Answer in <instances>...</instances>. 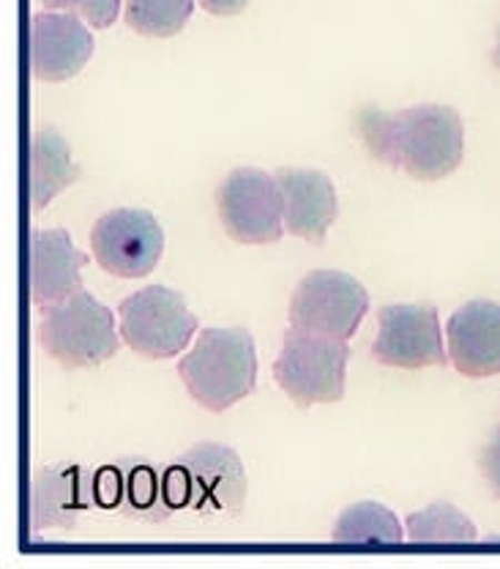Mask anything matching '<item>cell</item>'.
I'll return each mask as SVG.
<instances>
[{
	"instance_id": "1",
	"label": "cell",
	"mask_w": 500,
	"mask_h": 569,
	"mask_svg": "<svg viewBox=\"0 0 500 569\" xmlns=\"http://www.w3.org/2000/svg\"><path fill=\"white\" fill-rule=\"evenodd\" d=\"M356 134L378 162L404 170L416 181L451 176L466 153L460 112L446 104H416L400 112L361 107Z\"/></svg>"
},
{
	"instance_id": "2",
	"label": "cell",
	"mask_w": 500,
	"mask_h": 569,
	"mask_svg": "<svg viewBox=\"0 0 500 569\" xmlns=\"http://www.w3.org/2000/svg\"><path fill=\"white\" fill-rule=\"evenodd\" d=\"M178 378L198 406L224 413L258 387L254 337L241 326L202 329L192 351L178 361Z\"/></svg>"
},
{
	"instance_id": "3",
	"label": "cell",
	"mask_w": 500,
	"mask_h": 569,
	"mask_svg": "<svg viewBox=\"0 0 500 569\" xmlns=\"http://www.w3.org/2000/svg\"><path fill=\"white\" fill-rule=\"evenodd\" d=\"M39 342L67 370H91L118 351L116 316L80 288L58 305L41 307Z\"/></svg>"
},
{
	"instance_id": "4",
	"label": "cell",
	"mask_w": 500,
	"mask_h": 569,
	"mask_svg": "<svg viewBox=\"0 0 500 569\" xmlns=\"http://www.w3.org/2000/svg\"><path fill=\"white\" fill-rule=\"evenodd\" d=\"M348 359V340H333L290 326L284 331L282 353L273 361V381L299 408L339 402L344 397Z\"/></svg>"
},
{
	"instance_id": "5",
	"label": "cell",
	"mask_w": 500,
	"mask_h": 569,
	"mask_svg": "<svg viewBox=\"0 0 500 569\" xmlns=\"http://www.w3.org/2000/svg\"><path fill=\"white\" fill-rule=\"evenodd\" d=\"M121 340L142 359H176L198 335V318L187 299L164 284H151L127 296L118 307Z\"/></svg>"
},
{
	"instance_id": "6",
	"label": "cell",
	"mask_w": 500,
	"mask_h": 569,
	"mask_svg": "<svg viewBox=\"0 0 500 569\" xmlns=\"http://www.w3.org/2000/svg\"><path fill=\"white\" fill-rule=\"evenodd\" d=\"M217 209L222 228L238 244H277L284 236V200L277 176L238 168L219 183Z\"/></svg>"
},
{
	"instance_id": "7",
	"label": "cell",
	"mask_w": 500,
	"mask_h": 569,
	"mask_svg": "<svg viewBox=\"0 0 500 569\" xmlns=\"http://www.w3.org/2000/svg\"><path fill=\"white\" fill-rule=\"evenodd\" d=\"M369 312V293L344 271H309L290 299V326L333 340H350Z\"/></svg>"
},
{
	"instance_id": "8",
	"label": "cell",
	"mask_w": 500,
	"mask_h": 569,
	"mask_svg": "<svg viewBox=\"0 0 500 569\" xmlns=\"http://www.w3.org/2000/svg\"><path fill=\"white\" fill-rule=\"evenodd\" d=\"M91 249L107 274L140 280L162 260L164 230L151 211L112 209L93 224Z\"/></svg>"
},
{
	"instance_id": "9",
	"label": "cell",
	"mask_w": 500,
	"mask_h": 569,
	"mask_svg": "<svg viewBox=\"0 0 500 569\" xmlns=\"http://www.w3.org/2000/svg\"><path fill=\"white\" fill-rule=\"evenodd\" d=\"M372 359L397 370L446 367L449 353L443 346L440 316L432 305H389L378 312Z\"/></svg>"
},
{
	"instance_id": "10",
	"label": "cell",
	"mask_w": 500,
	"mask_h": 569,
	"mask_svg": "<svg viewBox=\"0 0 500 569\" xmlns=\"http://www.w3.org/2000/svg\"><path fill=\"white\" fill-rule=\"evenodd\" d=\"M187 477L189 509L200 518L233 520L247 503V471L236 449L200 441L176 460Z\"/></svg>"
},
{
	"instance_id": "11",
	"label": "cell",
	"mask_w": 500,
	"mask_h": 569,
	"mask_svg": "<svg viewBox=\"0 0 500 569\" xmlns=\"http://www.w3.org/2000/svg\"><path fill=\"white\" fill-rule=\"evenodd\" d=\"M93 507L123 518L162 523L172 518L164 471L146 458H123L93 471Z\"/></svg>"
},
{
	"instance_id": "12",
	"label": "cell",
	"mask_w": 500,
	"mask_h": 569,
	"mask_svg": "<svg viewBox=\"0 0 500 569\" xmlns=\"http://www.w3.org/2000/svg\"><path fill=\"white\" fill-rule=\"evenodd\" d=\"M449 361L466 378L500 376V305L468 301L446 323Z\"/></svg>"
},
{
	"instance_id": "13",
	"label": "cell",
	"mask_w": 500,
	"mask_h": 569,
	"mask_svg": "<svg viewBox=\"0 0 500 569\" xmlns=\"http://www.w3.org/2000/svg\"><path fill=\"white\" fill-rule=\"evenodd\" d=\"M31 41L33 74L41 82L71 80L93 56V36L71 11H39Z\"/></svg>"
},
{
	"instance_id": "14",
	"label": "cell",
	"mask_w": 500,
	"mask_h": 569,
	"mask_svg": "<svg viewBox=\"0 0 500 569\" xmlns=\"http://www.w3.org/2000/svg\"><path fill=\"white\" fill-rule=\"evenodd\" d=\"M93 507V471L82 466L36 468L31 485L33 531L74 529L80 515Z\"/></svg>"
},
{
	"instance_id": "15",
	"label": "cell",
	"mask_w": 500,
	"mask_h": 569,
	"mask_svg": "<svg viewBox=\"0 0 500 569\" xmlns=\"http://www.w3.org/2000/svg\"><path fill=\"white\" fill-rule=\"evenodd\" d=\"M277 181L284 200V230L320 244L339 213L331 178L320 170L282 168L277 170Z\"/></svg>"
},
{
	"instance_id": "16",
	"label": "cell",
	"mask_w": 500,
	"mask_h": 569,
	"mask_svg": "<svg viewBox=\"0 0 500 569\" xmlns=\"http://www.w3.org/2000/svg\"><path fill=\"white\" fill-rule=\"evenodd\" d=\"M88 254L71 244L63 228L31 230V299L33 305L50 307L69 299L82 288V269Z\"/></svg>"
},
{
	"instance_id": "17",
	"label": "cell",
	"mask_w": 500,
	"mask_h": 569,
	"mask_svg": "<svg viewBox=\"0 0 500 569\" xmlns=\"http://www.w3.org/2000/svg\"><path fill=\"white\" fill-rule=\"evenodd\" d=\"M69 142L56 129H39L31 142V209L41 211L77 181Z\"/></svg>"
},
{
	"instance_id": "18",
	"label": "cell",
	"mask_w": 500,
	"mask_h": 569,
	"mask_svg": "<svg viewBox=\"0 0 500 569\" xmlns=\"http://www.w3.org/2000/svg\"><path fill=\"white\" fill-rule=\"evenodd\" d=\"M331 539L339 545H400L408 533L389 507L378 501H356L337 518Z\"/></svg>"
},
{
	"instance_id": "19",
	"label": "cell",
	"mask_w": 500,
	"mask_h": 569,
	"mask_svg": "<svg viewBox=\"0 0 500 569\" xmlns=\"http://www.w3.org/2000/svg\"><path fill=\"white\" fill-rule=\"evenodd\" d=\"M404 533L413 545H468L479 539L473 520L449 501H434L432 507L408 515Z\"/></svg>"
},
{
	"instance_id": "20",
	"label": "cell",
	"mask_w": 500,
	"mask_h": 569,
	"mask_svg": "<svg viewBox=\"0 0 500 569\" xmlns=\"http://www.w3.org/2000/svg\"><path fill=\"white\" fill-rule=\"evenodd\" d=\"M194 0H127V26L151 39H170L192 20Z\"/></svg>"
},
{
	"instance_id": "21",
	"label": "cell",
	"mask_w": 500,
	"mask_h": 569,
	"mask_svg": "<svg viewBox=\"0 0 500 569\" xmlns=\"http://www.w3.org/2000/svg\"><path fill=\"white\" fill-rule=\"evenodd\" d=\"M41 3L47 6V11L80 14L82 20L91 22L99 31L110 28L118 20V11H121V0H41Z\"/></svg>"
},
{
	"instance_id": "22",
	"label": "cell",
	"mask_w": 500,
	"mask_h": 569,
	"mask_svg": "<svg viewBox=\"0 0 500 569\" xmlns=\"http://www.w3.org/2000/svg\"><path fill=\"white\" fill-rule=\"evenodd\" d=\"M479 468L490 493L500 501V427L492 430V436L487 438V443L481 447Z\"/></svg>"
},
{
	"instance_id": "23",
	"label": "cell",
	"mask_w": 500,
	"mask_h": 569,
	"mask_svg": "<svg viewBox=\"0 0 500 569\" xmlns=\"http://www.w3.org/2000/svg\"><path fill=\"white\" fill-rule=\"evenodd\" d=\"M200 6L208 11V14L236 17V14H241L243 9H247L249 0H200Z\"/></svg>"
},
{
	"instance_id": "24",
	"label": "cell",
	"mask_w": 500,
	"mask_h": 569,
	"mask_svg": "<svg viewBox=\"0 0 500 569\" xmlns=\"http://www.w3.org/2000/svg\"><path fill=\"white\" fill-rule=\"evenodd\" d=\"M492 63L500 69V28H498V41H496V50H492Z\"/></svg>"
}]
</instances>
